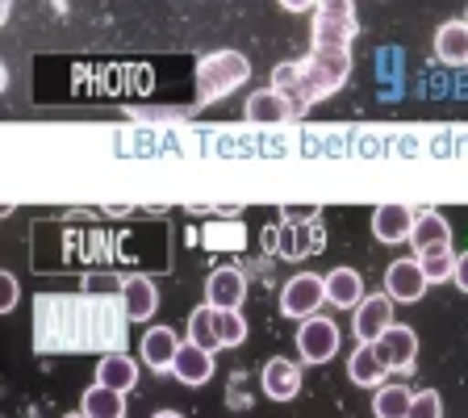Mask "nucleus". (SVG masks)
Listing matches in <instances>:
<instances>
[{
  "label": "nucleus",
  "mask_w": 468,
  "mask_h": 418,
  "mask_svg": "<svg viewBox=\"0 0 468 418\" xmlns=\"http://www.w3.org/2000/svg\"><path fill=\"white\" fill-rule=\"evenodd\" d=\"M126 331V310L109 305V297L84 293V297H63L47 293L34 310V339L42 351H92L122 343ZM117 351V348H113Z\"/></svg>",
  "instance_id": "nucleus-1"
},
{
  "label": "nucleus",
  "mask_w": 468,
  "mask_h": 418,
  "mask_svg": "<svg viewBox=\"0 0 468 418\" xmlns=\"http://www.w3.org/2000/svg\"><path fill=\"white\" fill-rule=\"evenodd\" d=\"M297 68H302V80H297V92H292V109L305 113L314 109L318 101H326L331 92H339L351 76V50H318L314 47L305 59H297Z\"/></svg>",
  "instance_id": "nucleus-2"
},
{
  "label": "nucleus",
  "mask_w": 468,
  "mask_h": 418,
  "mask_svg": "<svg viewBox=\"0 0 468 418\" xmlns=\"http://www.w3.org/2000/svg\"><path fill=\"white\" fill-rule=\"evenodd\" d=\"M251 80V59L243 50H214L197 59V105H218L239 84Z\"/></svg>",
  "instance_id": "nucleus-3"
},
{
  "label": "nucleus",
  "mask_w": 468,
  "mask_h": 418,
  "mask_svg": "<svg viewBox=\"0 0 468 418\" xmlns=\"http://www.w3.org/2000/svg\"><path fill=\"white\" fill-rule=\"evenodd\" d=\"M268 252H276L281 260H305V255H318L326 247V230H322L318 214H310L302 222V214H289L281 226H268L263 234Z\"/></svg>",
  "instance_id": "nucleus-4"
},
{
  "label": "nucleus",
  "mask_w": 468,
  "mask_h": 418,
  "mask_svg": "<svg viewBox=\"0 0 468 418\" xmlns=\"http://www.w3.org/2000/svg\"><path fill=\"white\" fill-rule=\"evenodd\" d=\"M356 34H360V21H356L351 0H318L314 5V47L318 50H351Z\"/></svg>",
  "instance_id": "nucleus-5"
},
{
  "label": "nucleus",
  "mask_w": 468,
  "mask_h": 418,
  "mask_svg": "<svg viewBox=\"0 0 468 418\" xmlns=\"http://www.w3.org/2000/svg\"><path fill=\"white\" fill-rule=\"evenodd\" d=\"M335 351H339V322L326 318V314L302 318V327H297V356L305 364H326L335 360Z\"/></svg>",
  "instance_id": "nucleus-6"
},
{
  "label": "nucleus",
  "mask_w": 468,
  "mask_h": 418,
  "mask_svg": "<svg viewBox=\"0 0 468 418\" xmlns=\"http://www.w3.org/2000/svg\"><path fill=\"white\" fill-rule=\"evenodd\" d=\"M326 305V281L314 273H302V276H289L281 289V314L284 318H310Z\"/></svg>",
  "instance_id": "nucleus-7"
},
{
  "label": "nucleus",
  "mask_w": 468,
  "mask_h": 418,
  "mask_svg": "<svg viewBox=\"0 0 468 418\" xmlns=\"http://www.w3.org/2000/svg\"><path fill=\"white\" fill-rule=\"evenodd\" d=\"M393 327V297L389 293H372L356 305V318H351V331L360 343H377L380 335Z\"/></svg>",
  "instance_id": "nucleus-8"
},
{
  "label": "nucleus",
  "mask_w": 468,
  "mask_h": 418,
  "mask_svg": "<svg viewBox=\"0 0 468 418\" xmlns=\"http://www.w3.org/2000/svg\"><path fill=\"white\" fill-rule=\"evenodd\" d=\"M372 348H377V356L385 360L389 372H410L414 360H419V335L410 331V327H401V322H393Z\"/></svg>",
  "instance_id": "nucleus-9"
},
{
  "label": "nucleus",
  "mask_w": 468,
  "mask_h": 418,
  "mask_svg": "<svg viewBox=\"0 0 468 418\" xmlns=\"http://www.w3.org/2000/svg\"><path fill=\"white\" fill-rule=\"evenodd\" d=\"M431 289V281L422 276L419 260H393L385 268V293H389L393 302H422V293Z\"/></svg>",
  "instance_id": "nucleus-10"
},
{
  "label": "nucleus",
  "mask_w": 468,
  "mask_h": 418,
  "mask_svg": "<svg viewBox=\"0 0 468 418\" xmlns=\"http://www.w3.org/2000/svg\"><path fill=\"white\" fill-rule=\"evenodd\" d=\"M247 297V276L239 268H214L209 281H205V302L214 305V310H239Z\"/></svg>",
  "instance_id": "nucleus-11"
},
{
  "label": "nucleus",
  "mask_w": 468,
  "mask_h": 418,
  "mask_svg": "<svg viewBox=\"0 0 468 418\" xmlns=\"http://www.w3.org/2000/svg\"><path fill=\"white\" fill-rule=\"evenodd\" d=\"M263 393L272 402H292L302 393V364L272 356V360L263 364Z\"/></svg>",
  "instance_id": "nucleus-12"
},
{
  "label": "nucleus",
  "mask_w": 468,
  "mask_h": 418,
  "mask_svg": "<svg viewBox=\"0 0 468 418\" xmlns=\"http://www.w3.org/2000/svg\"><path fill=\"white\" fill-rule=\"evenodd\" d=\"M172 377L180 380V385H209V377H214V351H205L201 343H193V339L180 343Z\"/></svg>",
  "instance_id": "nucleus-13"
},
{
  "label": "nucleus",
  "mask_w": 468,
  "mask_h": 418,
  "mask_svg": "<svg viewBox=\"0 0 468 418\" xmlns=\"http://www.w3.org/2000/svg\"><path fill=\"white\" fill-rule=\"evenodd\" d=\"M176 351H180V339H176L172 327H151V331L138 339V356L151 372H172Z\"/></svg>",
  "instance_id": "nucleus-14"
},
{
  "label": "nucleus",
  "mask_w": 468,
  "mask_h": 418,
  "mask_svg": "<svg viewBox=\"0 0 468 418\" xmlns=\"http://www.w3.org/2000/svg\"><path fill=\"white\" fill-rule=\"evenodd\" d=\"M117 297H122L126 318H134V322L155 318V310H159V289H155V281H151V276H126Z\"/></svg>",
  "instance_id": "nucleus-15"
},
{
  "label": "nucleus",
  "mask_w": 468,
  "mask_h": 418,
  "mask_svg": "<svg viewBox=\"0 0 468 418\" xmlns=\"http://www.w3.org/2000/svg\"><path fill=\"white\" fill-rule=\"evenodd\" d=\"M292 117H302V113L276 88H263V92L247 97V122H255V126H276V122H292Z\"/></svg>",
  "instance_id": "nucleus-16"
},
{
  "label": "nucleus",
  "mask_w": 468,
  "mask_h": 418,
  "mask_svg": "<svg viewBox=\"0 0 468 418\" xmlns=\"http://www.w3.org/2000/svg\"><path fill=\"white\" fill-rule=\"evenodd\" d=\"M322 281H326V302L335 310H356L364 302V276L356 268H331Z\"/></svg>",
  "instance_id": "nucleus-17"
},
{
  "label": "nucleus",
  "mask_w": 468,
  "mask_h": 418,
  "mask_svg": "<svg viewBox=\"0 0 468 418\" xmlns=\"http://www.w3.org/2000/svg\"><path fill=\"white\" fill-rule=\"evenodd\" d=\"M410 226H414V209L406 205H380L372 214V239L377 243H406Z\"/></svg>",
  "instance_id": "nucleus-18"
},
{
  "label": "nucleus",
  "mask_w": 468,
  "mask_h": 418,
  "mask_svg": "<svg viewBox=\"0 0 468 418\" xmlns=\"http://www.w3.org/2000/svg\"><path fill=\"white\" fill-rule=\"evenodd\" d=\"M414 252H431V247H448L452 243V226L443 214L427 209V214H414V226H410V239H406Z\"/></svg>",
  "instance_id": "nucleus-19"
},
{
  "label": "nucleus",
  "mask_w": 468,
  "mask_h": 418,
  "mask_svg": "<svg viewBox=\"0 0 468 418\" xmlns=\"http://www.w3.org/2000/svg\"><path fill=\"white\" fill-rule=\"evenodd\" d=\"M97 380L117 393H130L138 385V364L130 360L126 351H105L97 360Z\"/></svg>",
  "instance_id": "nucleus-20"
},
{
  "label": "nucleus",
  "mask_w": 468,
  "mask_h": 418,
  "mask_svg": "<svg viewBox=\"0 0 468 418\" xmlns=\"http://www.w3.org/2000/svg\"><path fill=\"white\" fill-rule=\"evenodd\" d=\"M347 377L356 380L360 390H372V385H380V380L389 377V369H385V360L377 356L372 343H360V348L351 351V360H347Z\"/></svg>",
  "instance_id": "nucleus-21"
},
{
  "label": "nucleus",
  "mask_w": 468,
  "mask_h": 418,
  "mask_svg": "<svg viewBox=\"0 0 468 418\" xmlns=\"http://www.w3.org/2000/svg\"><path fill=\"white\" fill-rule=\"evenodd\" d=\"M80 414L84 418H126V393H117L97 380V385L84 390V398H80Z\"/></svg>",
  "instance_id": "nucleus-22"
},
{
  "label": "nucleus",
  "mask_w": 468,
  "mask_h": 418,
  "mask_svg": "<svg viewBox=\"0 0 468 418\" xmlns=\"http://www.w3.org/2000/svg\"><path fill=\"white\" fill-rule=\"evenodd\" d=\"M435 55H439V63L464 68V63H468V26H464V21H448V26H439Z\"/></svg>",
  "instance_id": "nucleus-23"
},
{
  "label": "nucleus",
  "mask_w": 468,
  "mask_h": 418,
  "mask_svg": "<svg viewBox=\"0 0 468 418\" xmlns=\"http://www.w3.org/2000/svg\"><path fill=\"white\" fill-rule=\"evenodd\" d=\"M419 268H422V276H427L431 284L452 281V273H456V252H452V243H448V247H431V252H422V255H419Z\"/></svg>",
  "instance_id": "nucleus-24"
},
{
  "label": "nucleus",
  "mask_w": 468,
  "mask_h": 418,
  "mask_svg": "<svg viewBox=\"0 0 468 418\" xmlns=\"http://www.w3.org/2000/svg\"><path fill=\"white\" fill-rule=\"evenodd\" d=\"M410 402H414V393H410L406 385H377L372 410H377V418H406Z\"/></svg>",
  "instance_id": "nucleus-25"
},
{
  "label": "nucleus",
  "mask_w": 468,
  "mask_h": 418,
  "mask_svg": "<svg viewBox=\"0 0 468 418\" xmlns=\"http://www.w3.org/2000/svg\"><path fill=\"white\" fill-rule=\"evenodd\" d=\"M188 339L201 343L205 351H218V348H222V339H218V327H214V305H209V302H205L201 310L188 314Z\"/></svg>",
  "instance_id": "nucleus-26"
},
{
  "label": "nucleus",
  "mask_w": 468,
  "mask_h": 418,
  "mask_svg": "<svg viewBox=\"0 0 468 418\" xmlns=\"http://www.w3.org/2000/svg\"><path fill=\"white\" fill-rule=\"evenodd\" d=\"M214 327H218L222 348H239L247 339V318L239 310H214Z\"/></svg>",
  "instance_id": "nucleus-27"
},
{
  "label": "nucleus",
  "mask_w": 468,
  "mask_h": 418,
  "mask_svg": "<svg viewBox=\"0 0 468 418\" xmlns=\"http://www.w3.org/2000/svg\"><path fill=\"white\" fill-rule=\"evenodd\" d=\"M130 117H134V122H151V126H180V122H188V109H130Z\"/></svg>",
  "instance_id": "nucleus-28"
},
{
  "label": "nucleus",
  "mask_w": 468,
  "mask_h": 418,
  "mask_svg": "<svg viewBox=\"0 0 468 418\" xmlns=\"http://www.w3.org/2000/svg\"><path fill=\"white\" fill-rule=\"evenodd\" d=\"M406 418H443V398L435 390H419L414 402H410Z\"/></svg>",
  "instance_id": "nucleus-29"
},
{
  "label": "nucleus",
  "mask_w": 468,
  "mask_h": 418,
  "mask_svg": "<svg viewBox=\"0 0 468 418\" xmlns=\"http://www.w3.org/2000/svg\"><path fill=\"white\" fill-rule=\"evenodd\" d=\"M205 247H243V222L209 226V243Z\"/></svg>",
  "instance_id": "nucleus-30"
},
{
  "label": "nucleus",
  "mask_w": 468,
  "mask_h": 418,
  "mask_svg": "<svg viewBox=\"0 0 468 418\" xmlns=\"http://www.w3.org/2000/svg\"><path fill=\"white\" fill-rule=\"evenodd\" d=\"M297 80H302V68H297V63H281V68L272 71V88L276 92H284V97L297 92Z\"/></svg>",
  "instance_id": "nucleus-31"
},
{
  "label": "nucleus",
  "mask_w": 468,
  "mask_h": 418,
  "mask_svg": "<svg viewBox=\"0 0 468 418\" xmlns=\"http://www.w3.org/2000/svg\"><path fill=\"white\" fill-rule=\"evenodd\" d=\"M17 302H21L17 276H13V273H5V276H0V310H5V314H9V310H17Z\"/></svg>",
  "instance_id": "nucleus-32"
},
{
  "label": "nucleus",
  "mask_w": 468,
  "mask_h": 418,
  "mask_svg": "<svg viewBox=\"0 0 468 418\" xmlns=\"http://www.w3.org/2000/svg\"><path fill=\"white\" fill-rule=\"evenodd\" d=\"M84 293H122V281H109V276H84Z\"/></svg>",
  "instance_id": "nucleus-33"
},
{
  "label": "nucleus",
  "mask_w": 468,
  "mask_h": 418,
  "mask_svg": "<svg viewBox=\"0 0 468 418\" xmlns=\"http://www.w3.org/2000/svg\"><path fill=\"white\" fill-rule=\"evenodd\" d=\"M452 284H456L460 293H468V252L456 255V273H452Z\"/></svg>",
  "instance_id": "nucleus-34"
},
{
  "label": "nucleus",
  "mask_w": 468,
  "mask_h": 418,
  "mask_svg": "<svg viewBox=\"0 0 468 418\" xmlns=\"http://www.w3.org/2000/svg\"><path fill=\"white\" fill-rule=\"evenodd\" d=\"M276 5H281L284 13H305V9H314L318 0H276Z\"/></svg>",
  "instance_id": "nucleus-35"
},
{
  "label": "nucleus",
  "mask_w": 468,
  "mask_h": 418,
  "mask_svg": "<svg viewBox=\"0 0 468 418\" xmlns=\"http://www.w3.org/2000/svg\"><path fill=\"white\" fill-rule=\"evenodd\" d=\"M151 418H185V414H176V410H159V414H151Z\"/></svg>",
  "instance_id": "nucleus-36"
},
{
  "label": "nucleus",
  "mask_w": 468,
  "mask_h": 418,
  "mask_svg": "<svg viewBox=\"0 0 468 418\" xmlns=\"http://www.w3.org/2000/svg\"><path fill=\"white\" fill-rule=\"evenodd\" d=\"M63 418H84V414H63Z\"/></svg>",
  "instance_id": "nucleus-37"
},
{
  "label": "nucleus",
  "mask_w": 468,
  "mask_h": 418,
  "mask_svg": "<svg viewBox=\"0 0 468 418\" xmlns=\"http://www.w3.org/2000/svg\"><path fill=\"white\" fill-rule=\"evenodd\" d=\"M464 26H468V13H464Z\"/></svg>",
  "instance_id": "nucleus-38"
}]
</instances>
